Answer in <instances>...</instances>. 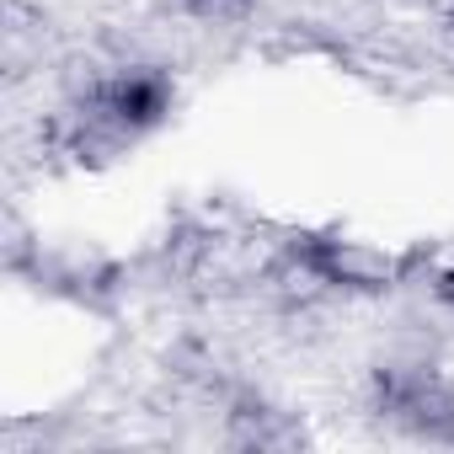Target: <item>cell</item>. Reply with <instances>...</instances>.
<instances>
[{
    "instance_id": "obj_1",
    "label": "cell",
    "mask_w": 454,
    "mask_h": 454,
    "mask_svg": "<svg viewBox=\"0 0 454 454\" xmlns=\"http://www.w3.org/2000/svg\"><path fill=\"white\" fill-rule=\"evenodd\" d=\"M166 113H171V86L155 70H118V75L97 81L81 102L86 134L102 145H123V139L155 129Z\"/></svg>"
},
{
    "instance_id": "obj_2",
    "label": "cell",
    "mask_w": 454,
    "mask_h": 454,
    "mask_svg": "<svg viewBox=\"0 0 454 454\" xmlns=\"http://www.w3.org/2000/svg\"><path fill=\"white\" fill-rule=\"evenodd\" d=\"M374 406L411 438L454 443V385L438 380L433 369H380Z\"/></svg>"
},
{
    "instance_id": "obj_3",
    "label": "cell",
    "mask_w": 454,
    "mask_h": 454,
    "mask_svg": "<svg viewBox=\"0 0 454 454\" xmlns=\"http://www.w3.org/2000/svg\"><path fill=\"white\" fill-rule=\"evenodd\" d=\"M192 12L208 17V22H231V17L247 12V0H192Z\"/></svg>"
},
{
    "instance_id": "obj_4",
    "label": "cell",
    "mask_w": 454,
    "mask_h": 454,
    "mask_svg": "<svg viewBox=\"0 0 454 454\" xmlns=\"http://www.w3.org/2000/svg\"><path fill=\"white\" fill-rule=\"evenodd\" d=\"M438 294H443V300H449V305H454V273H449V278H443V284H438Z\"/></svg>"
}]
</instances>
